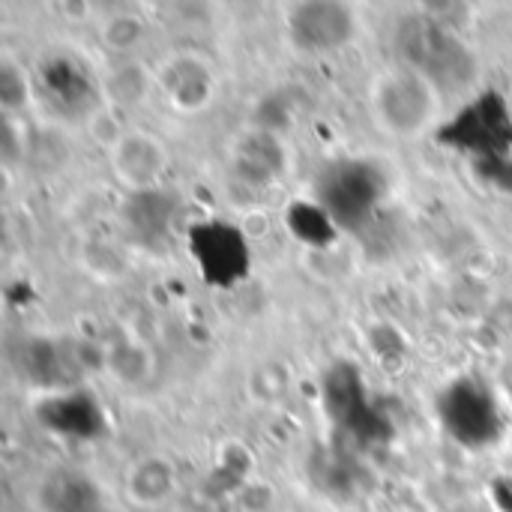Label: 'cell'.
Listing matches in <instances>:
<instances>
[{
	"label": "cell",
	"mask_w": 512,
	"mask_h": 512,
	"mask_svg": "<svg viewBox=\"0 0 512 512\" xmlns=\"http://www.w3.org/2000/svg\"><path fill=\"white\" fill-rule=\"evenodd\" d=\"M186 246L201 279L213 288H234L249 276L252 252L243 231L231 222L207 219L192 225Z\"/></svg>",
	"instance_id": "cell-6"
},
{
	"label": "cell",
	"mask_w": 512,
	"mask_h": 512,
	"mask_svg": "<svg viewBox=\"0 0 512 512\" xmlns=\"http://www.w3.org/2000/svg\"><path fill=\"white\" fill-rule=\"evenodd\" d=\"M156 84L171 108H177L180 114H198L213 102L219 78L201 54L186 51L162 63Z\"/></svg>",
	"instance_id": "cell-7"
},
{
	"label": "cell",
	"mask_w": 512,
	"mask_h": 512,
	"mask_svg": "<svg viewBox=\"0 0 512 512\" xmlns=\"http://www.w3.org/2000/svg\"><path fill=\"white\" fill-rule=\"evenodd\" d=\"M111 165L117 180L132 192L159 189L162 174L168 171V150L150 132H126L111 153Z\"/></svg>",
	"instance_id": "cell-8"
},
{
	"label": "cell",
	"mask_w": 512,
	"mask_h": 512,
	"mask_svg": "<svg viewBox=\"0 0 512 512\" xmlns=\"http://www.w3.org/2000/svg\"><path fill=\"white\" fill-rule=\"evenodd\" d=\"M174 489V471L162 459H147L132 471V495L141 504H159Z\"/></svg>",
	"instance_id": "cell-10"
},
{
	"label": "cell",
	"mask_w": 512,
	"mask_h": 512,
	"mask_svg": "<svg viewBox=\"0 0 512 512\" xmlns=\"http://www.w3.org/2000/svg\"><path fill=\"white\" fill-rule=\"evenodd\" d=\"M234 165L240 174L252 177V180H270L273 174H279L282 168V147L276 141V135L258 129V132H246L237 141V156Z\"/></svg>",
	"instance_id": "cell-9"
},
{
	"label": "cell",
	"mask_w": 512,
	"mask_h": 512,
	"mask_svg": "<svg viewBox=\"0 0 512 512\" xmlns=\"http://www.w3.org/2000/svg\"><path fill=\"white\" fill-rule=\"evenodd\" d=\"M396 48L402 63L420 69L444 93L453 87L456 90L468 87L477 75L474 51L459 39L453 27H447L432 15L405 18L396 30Z\"/></svg>",
	"instance_id": "cell-2"
},
{
	"label": "cell",
	"mask_w": 512,
	"mask_h": 512,
	"mask_svg": "<svg viewBox=\"0 0 512 512\" xmlns=\"http://www.w3.org/2000/svg\"><path fill=\"white\" fill-rule=\"evenodd\" d=\"M438 138L459 150L474 156V162L489 165L501 156L512 153V117L507 102L498 96H480L474 99L453 123H447Z\"/></svg>",
	"instance_id": "cell-5"
},
{
	"label": "cell",
	"mask_w": 512,
	"mask_h": 512,
	"mask_svg": "<svg viewBox=\"0 0 512 512\" xmlns=\"http://www.w3.org/2000/svg\"><path fill=\"white\" fill-rule=\"evenodd\" d=\"M360 33L351 0H294L285 12V36L306 57H330L345 51Z\"/></svg>",
	"instance_id": "cell-4"
},
{
	"label": "cell",
	"mask_w": 512,
	"mask_h": 512,
	"mask_svg": "<svg viewBox=\"0 0 512 512\" xmlns=\"http://www.w3.org/2000/svg\"><path fill=\"white\" fill-rule=\"evenodd\" d=\"M387 192L384 174L366 159L330 162L318 177V204L339 228H357L375 216Z\"/></svg>",
	"instance_id": "cell-3"
},
{
	"label": "cell",
	"mask_w": 512,
	"mask_h": 512,
	"mask_svg": "<svg viewBox=\"0 0 512 512\" xmlns=\"http://www.w3.org/2000/svg\"><path fill=\"white\" fill-rule=\"evenodd\" d=\"M444 90L408 63L381 69L369 84V111L381 132L396 141H414L441 120Z\"/></svg>",
	"instance_id": "cell-1"
},
{
	"label": "cell",
	"mask_w": 512,
	"mask_h": 512,
	"mask_svg": "<svg viewBox=\"0 0 512 512\" xmlns=\"http://www.w3.org/2000/svg\"><path fill=\"white\" fill-rule=\"evenodd\" d=\"M480 168H483V177L492 186H498L501 192H510L512 195V153L510 156L495 159V162H489V165H480Z\"/></svg>",
	"instance_id": "cell-11"
}]
</instances>
